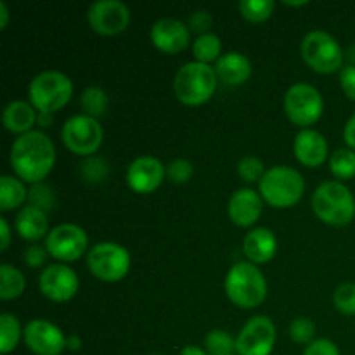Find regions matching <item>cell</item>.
<instances>
[{
    "instance_id": "cell-15",
    "label": "cell",
    "mask_w": 355,
    "mask_h": 355,
    "mask_svg": "<svg viewBox=\"0 0 355 355\" xmlns=\"http://www.w3.org/2000/svg\"><path fill=\"white\" fill-rule=\"evenodd\" d=\"M23 340L35 355H61L66 338L61 329L45 319H33L23 329Z\"/></svg>"
},
{
    "instance_id": "cell-8",
    "label": "cell",
    "mask_w": 355,
    "mask_h": 355,
    "mask_svg": "<svg viewBox=\"0 0 355 355\" xmlns=\"http://www.w3.org/2000/svg\"><path fill=\"white\" fill-rule=\"evenodd\" d=\"M324 111L322 96L315 87L309 83H295L284 96V113L288 120L297 127L305 128L319 121Z\"/></svg>"
},
{
    "instance_id": "cell-6",
    "label": "cell",
    "mask_w": 355,
    "mask_h": 355,
    "mask_svg": "<svg viewBox=\"0 0 355 355\" xmlns=\"http://www.w3.org/2000/svg\"><path fill=\"white\" fill-rule=\"evenodd\" d=\"M30 103L38 113L54 114L71 101L73 82L64 73L49 69L35 76L30 83Z\"/></svg>"
},
{
    "instance_id": "cell-17",
    "label": "cell",
    "mask_w": 355,
    "mask_h": 355,
    "mask_svg": "<svg viewBox=\"0 0 355 355\" xmlns=\"http://www.w3.org/2000/svg\"><path fill=\"white\" fill-rule=\"evenodd\" d=\"M149 37L158 51L165 52V54H179L189 45L191 31L189 26H186L182 21L173 19V17H163L153 24Z\"/></svg>"
},
{
    "instance_id": "cell-19",
    "label": "cell",
    "mask_w": 355,
    "mask_h": 355,
    "mask_svg": "<svg viewBox=\"0 0 355 355\" xmlns=\"http://www.w3.org/2000/svg\"><path fill=\"white\" fill-rule=\"evenodd\" d=\"M293 151L298 162L309 168L322 165L328 156V142L319 132L305 128L295 137Z\"/></svg>"
},
{
    "instance_id": "cell-11",
    "label": "cell",
    "mask_w": 355,
    "mask_h": 355,
    "mask_svg": "<svg viewBox=\"0 0 355 355\" xmlns=\"http://www.w3.org/2000/svg\"><path fill=\"white\" fill-rule=\"evenodd\" d=\"M89 246L87 232L76 224L55 225L45 238V250L59 262H75Z\"/></svg>"
},
{
    "instance_id": "cell-10",
    "label": "cell",
    "mask_w": 355,
    "mask_h": 355,
    "mask_svg": "<svg viewBox=\"0 0 355 355\" xmlns=\"http://www.w3.org/2000/svg\"><path fill=\"white\" fill-rule=\"evenodd\" d=\"M103 127L87 114H76L66 120L61 130L66 149L76 156H92L103 144Z\"/></svg>"
},
{
    "instance_id": "cell-7",
    "label": "cell",
    "mask_w": 355,
    "mask_h": 355,
    "mask_svg": "<svg viewBox=\"0 0 355 355\" xmlns=\"http://www.w3.org/2000/svg\"><path fill=\"white\" fill-rule=\"evenodd\" d=\"M300 54L305 64L321 75H331L342 69L343 59H345V54L336 38L319 30L305 35L300 45Z\"/></svg>"
},
{
    "instance_id": "cell-50",
    "label": "cell",
    "mask_w": 355,
    "mask_h": 355,
    "mask_svg": "<svg viewBox=\"0 0 355 355\" xmlns=\"http://www.w3.org/2000/svg\"><path fill=\"white\" fill-rule=\"evenodd\" d=\"M153 355H159V354H153Z\"/></svg>"
},
{
    "instance_id": "cell-43",
    "label": "cell",
    "mask_w": 355,
    "mask_h": 355,
    "mask_svg": "<svg viewBox=\"0 0 355 355\" xmlns=\"http://www.w3.org/2000/svg\"><path fill=\"white\" fill-rule=\"evenodd\" d=\"M0 229H2V236H0V250L6 252L10 245V227L3 217L0 218Z\"/></svg>"
},
{
    "instance_id": "cell-4",
    "label": "cell",
    "mask_w": 355,
    "mask_h": 355,
    "mask_svg": "<svg viewBox=\"0 0 355 355\" xmlns=\"http://www.w3.org/2000/svg\"><path fill=\"white\" fill-rule=\"evenodd\" d=\"M215 68L203 62H187L177 71L173 78V92L186 106H201L208 103L217 90Z\"/></svg>"
},
{
    "instance_id": "cell-41",
    "label": "cell",
    "mask_w": 355,
    "mask_h": 355,
    "mask_svg": "<svg viewBox=\"0 0 355 355\" xmlns=\"http://www.w3.org/2000/svg\"><path fill=\"white\" fill-rule=\"evenodd\" d=\"M23 259L28 267L37 269V267H42L45 263V259H47V250L40 248V246H30V248L24 252Z\"/></svg>"
},
{
    "instance_id": "cell-31",
    "label": "cell",
    "mask_w": 355,
    "mask_h": 355,
    "mask_svg": "<svg viewBox=\"0 0 355 355\" xmlns=\"http://www.w3.org/2000/svg\"><path fill=\"white\" fill-rule=\"evenodd\" d=\"M205 350L208 355H234L236 340L222 329H214L205 338Z\"/></svg>"
},
{
    "instance_id": "cell-26",
    "label": "cell",
    "mask_w": 355,
    "mask_h": 355,
    "mask_svg": "<svg viewBox=\"0 0 355 355\" xmlns=\"http://www.w3.org/2000/svg\"><path fill=\"white\" fill-rule=\"evenodd\" d=\"M220 52H222V42L220 38H218V35L215 33L200 35V37L194 40L193 54L198 62L210 64V62L218 61V59H220Z\"/></svg>"
},
{
    "instance_id": "cell-45",
    "label": "cell",
    "mask_w": 355,
    "mask_h": 355,
    "mask_svg": "<svg viewBox=\"0 0 355 355\" xmlns=\"http://www.w3.org/2000/svg\"><path fill=\"white\" fill-rule=\"evenodd\" d=\"M179 355H208V352L201 347H194V345H187L180 350Z\"/></svg>"
},
{
    "instance_id": "cell-12",
    "label": "cell",
    "mask_w": 355,
    "mask_h": 355,
    "mask_svg": "<svg viewBox=\"0 0 355 355\" xmlns=\"http://www.w3.org/2000/svg\"><path fill=\"white\" fill-rule=\"evenodd\" d=\"M276 326L267 315H257L245 324L236 338L238 355H270L276 345Z\"/></svg>"
},
{
    "instance_id": "cell-29",
    "label": "cell",
    "mask_w": 355,
    "mask_h": 355,
    "mask_svg": "<svg viewBox=\"0 0 355 355\" xmlns=\"http://www.w3.org/2000/svg\"><path fill=\"white\" fill-rule=\"evenodd\" d=\"M276 2L272 0H241L239 12L250 23H263L274 12Z\"/></svg>"
},
{
    "instance_id": "cell-22",
    "label": "cell",
    "mask_w": 355,
    "mask_h": 355,
    "mask_svg": "<svg viewBox=\"0 0 355 355\" xmlns=\"http://www.w3.org/2000/svg\"><path fill=\"white\" fill-rule=\"evenodd\" d=\"M16 231L26 241H38L42 238H47L49 218L45 211L40 208H35L31 205L24 207L16 217Z\"/></svg>"
},
{
    "instance_id": "cell-30",
    "label": "cell",
    "mask_w": 355,
    "mask_h": 355,
    "mask_svg": "<svg viewBox=\"0 0 355 355\" xmlns=\"http://www.w3.org/2000/svg\"><path fill=\"white\" fill-rule=\"evenodd\" d=\"M329 170L340 180L355 177V153L352 149H338L329 159Z\"/></svg>"
},
{
    "instance_id": "cell-27",
    "label": "cell",
    "mask_w": 355,
    "mask_h": 355,
    "mask_svg": "<svg viewBox=\"0 0 355 355\" xmlns=\"http://www.w3.org/2000/svg\"><path fill=\"white\" fill-rule=\"evenodd\" d=\"M23 336L19 321L12 314L0 315V352L3 355L10 354L19 343V338Z\"/></svg>"
},
{
    "instance_id": "cell-48",
    "label": "cell",
    "mask_w": 355,
    "mask_h": 355,
    "mask_svg": "<svg viewBox=\"0 0 355 355\" xmlns=\"http://www.w3.org/2000/svg\"><path fill=\"white\" fill-rule=\"evenodd\" d=\"M347 59L350 61V66H355V44L350 45L349 51H347Z\"/></svg>"
},
{
    "instance_id": "cell-24",
    "label": "cell",
    "mask_w": 355,
    "mask_h": 355,
    "mask_svg": "<svg viewBox=\"0 0 355 355\" xmlns=\"http://www.w3.org/2000/svg\"><path fill=\"white\" fill-rule=\"evenodd\" d=\"M26 187L19 179L10 175H3L0 179V210L10 211L14 208H19L26 201Z\"/></svg>"
},
{
    "instance_id": "cell-18",
    "label": "cell",
    "mask_w": 355,
    "mask_h": 355,
    "mask_svg": "<svg viewBox=\"0 0 355 355\" xmlns=\"http://www.w3.org/2000/svg\"><path fill=\"white\" fill-rule=\"evenodd\" d=\"M262 210V196L253 189L236 191L229 200V217L238 227H252L259 222Z\"/></svg>"
},
{
    "instance_id": "cell-23",
    "label": "cell",
    "mask_w": 355,
    "mask_h": 355,
    "mask_svg": "<svg viewBox=\"0 0 355 355\" xmlns=\"http://www.w3.org/2000/svg\"><path fill=\"white\" fill-rule=\"evenodd\" d=\"M2 123L6 130L12 132V134H28V132H31V127L37 123L35 107L28 104L26 101H12L3 107Z\"/></svg>"
},
{
    "instance_id": "cell-38",
    "label": "cell",
    "mask_w": 355,
    "mask_h": 355,
    "mask_svg": "<svg viewBox=\"0 0 355 355\" xmlns=\"http://www.w3.org/2000/svg\"><path fill=\"white\" fill-rule=\"evenodd\" d=\"M304 355H340L338 347L328 338L314 340L311 345H307Z\"/></svg>"
},
{
    "instance_id": "cell-28",
    "label": "cell",
    "mask_w": 355,
    "mask_h": 355,
    "mask_svg": "<svg viewBox=\"0 0 355 355\" xmlns=\"http://www.w3.org/2000/svg\"><path fill=\"white\" fill-rule=\"evenodd\" d=\"M80 106L83 107L87 116H103L106 113L107 106H110V99H107V94L104 92L101 87H87L82 92V97H80Z\"/></svg>"
},
{
    "instance_id": "cell-40",
    "label": "cell",
    "mask_w": 355,
    "mask_h": 355,
    "mask_svg": "<svg viewBox=\"0 0 355 355\" xmlns=\"http://www.w3.org/2000/svg\"><path fill=\"white\" fill-rule=\"evenodd\" d=\"M340 85L349 99L355 101V66H345L340 71Z\"/></svg>"
},
{
    "instance_id": "cell-39",
    "label": "cell",
    "mask_w": 355,
    "mask_h": 355,
    "mask_svg": "<svg viewBox=\"0 0 355 355\" xmlns=\"http://www.w3.org/2000/svg\"><path fill=\"white\" fill-rule=\"evenodd\" d=\"M211 24H214V19H211L210 12H207V10H198V12H194L189 17V28L193 31H196V33L207 35Z\"/></svg>"
},
{
    "instance_id": "cell-2",
    "label": "cell",
    "mask_w": 355,
    "mask_h": 355,
    "mask_svg": "<svg viewBox=\"0 0 355 355\" xmlns=\"http://www.w3.org/2000/svg\"><path fill=\"white\" fill-rule=\"evenodd\" d=\"M227 298L239 309H257L267 298V281L255 263L238 262L225 277Z\"/></svg>"
},
{
    "instance_id": "cell-14",
    "label": "cell",
    "mask_w": 355,
    "mask_h": 355,
    "mask_svg": "<svg viewBox=\"0 0 355 355\" xmlns=\"http://www.w3.org/2000/svg\"><path fill=\"white\" fill-rule=\"evenodd\" d=\"M78 286L80 283L75 270L64 263H52L45 267L38 277V288L42 295L58 304L71 300L78 291Z\"/></svg>"
},
{
    "instance_id": "cell-25",
    "label": "cell",
    "mask_w": 355,
    "mask_h": 355,
    "mask_svg": "<svg viewBox=\"0 0 355 355\" xmlns=\"http://www.w3.org/2000/svg\"><path fill=\"white\" fill-rule=\"evenodd\" d=\"M24 286H26V279H24L21 270L9 266V263L0 266V298L2 300L7 302L19 298L23 295Z\"/></svg>"
},
{
    "instance_id": "cell-1",
    "label": "cell",
    "mask_w": 355,
    "mask_h": 355,
    "mask_svg": "<svg viewBox=\"0 0 355 355\" xmlns=\"http://www.w3.org/2000/svg\"><path fill=\"white\" fill-rule=\"evenodd\" d=\"M10 168L21 180L40 184L55 165V148L52 139L40 130L19 135L10 146Z\"/></svg>"
},
{
    "instance_id": "cell-47",
    "label": "cell",
    "mask_w": 355,
    "mask_h": 355,
    "mask_svg": "<svg viewBox=\"0 0 355 355\" xmlns=\"http://www.w3.org/2000/svg\"><path fill=\"white\" fill-rule=\"evenodd\" d=\"M37 123L40 125V127H51L52 123V114L49 113H40L37 116Z\"/></svg>"
},
{
    "instance_id": "cell-44",
    "label": "cell",
    "mask_w": 355,
    "mask_h": 355,
    "mask_svg": "<svg viewBox=\"0 0 355 355\" xmlns=\"http://www.w3.org/2000/svg\"><path fill=\"white\" fill-rule=\"evenodd\" d=\"M7 24H9V10L6 2H0V30H6Z\"/></svg>"
},
{
    "instance_id": "cell-20",
    "label": "cell",
    "mask_w": 355,
    "mask_h": 355,
    "mask_svg": "<svg viewBox=\"0 0 355 355\" xmlns=\"http://www.w3.org/2000/svg\"><path fill=\"white\" fill-rule=\"evenodd\" d=\"M245 255L252 263H267L274 259L277 252V239L272 231L259 227L250 231L243 243Z\"/></svg>"
},
{
    "instance_id": "cell-32",
    "label": "cell",
    "mask_w": 355,
    "mask_h": 355,
    "mask_svg": "<svg viewBox=\"0 0 355 355\" xmlns=\"http://www.w3.org/2000/svg\"><path fill=\"white\" fill-rule=\"evenodd\" d=\"M333 304L336 311L345 315H355V284L345 283L336 288L333 295Z\"/></svg>"
},
{
    "instance_id": "cell-49",
    "label": "cell",
    "mask_w": 355,
    "mask_h": 355,
    "mask_svg": "<svg viewBox=\"0 0 355 355\" xmlns=\"http://www.w3.org/2000/svg\"><path fill=\"white\" fill-rule=\"evenodd\" d=\"M284 6H288V7H304V6H307V2H283Z\"/></svg>"
},
{
    "instance_id": "cell-9",
    "label": "cell",
    "mask_w": 355,
    "mask_h": 355,
    "mask_svg": "<svg viewBox=\"0 0 355 355\" xmlns=\"http://www.w3.org/2000/svg\"><path fill=\"white\" fill-rule=\"evenodd\" d=\"M87 266L97 279L104 283H116L128 274L130 255L116 243H99L92 246L87 255Z\"/></svg>"
},
{
    "instance_id": "cell-46",
    "label": "cell",
    "mask_w": 355,
    "mask_h": 355,
    "mask_svg": "<svg viewBox=\"0 0 355 355\" xmlns=\"http://www.w3.org/2000/svg\"><path fill=\"white\" fill-rule=\"evenodd\" d=\"M66 347H68L69 350H78L80 347H82V340H80V336L71 335L69 338H66Z\"/></svg>"
},
{
    "instance_id": "cell-42",
    "label": "cell",
    "mask_w": 355,
    "mask_h": 355,
    "mask_svg": "<svg viewBox=\"0 0 355 355\" xmlns=\"http://www.w3.org/2000/svg\"><path fill=\"white\" fill-rule=\"evenodd\" d=\"M343 139H345L347 146H349L352 151H355V114L347 121L345 130H343Z\"/></svg>"
},
{
    "instance_id": "cell-35",
    "label": "cell",
    "mask_w": 355,
    "mask_h": 355,
    "mask_svg": "<svg viewBox=\"0 0 355 355\" xmlns=\"http://www.w3.org/2000/svg\"><path fill=\"white\" fill-rule=\"evenodd\" d=\"M31 201V207L35 208H40L42 211H47L54 208L55 203V198L54 193L49 186H45L44 182L40 184H33V187L30 189V194H28Z\"/></svg>"
},
{
    "instance_id": "cell-5",
    "label": "cell",
    "mask_w": 355,
    "mask_h": 355,
    "mask_svg": "<svg viewBox=\"0 0 355 355\" xmlns=\"http://www.w3.org/2000/svg\"><path fill=\"white\" fill-rule=\"evenodd\" d=\"M262 200L274 208H290L302 200L305 180L290 166H272L259 182Z\"/></svg>"
},
{
    "instance_id": "cell-16",
    "label": "cell",
    "mask_w": 355,
    "mask_h": 355,
    "mask_svg": "<svg viewBox=\"0 0 355 355\" xmlns=\"http://www.w3.org/2000/svg\"><path fill=\"white\" fill-rule=\"evenodd\" d=\"M165 166L158 158L141 156L134 159L127 170V184L134 193L149 194L158 189L165 180Z\"/></svg>"
},
{
    "instance_id": "cell-33",
    "label": "cell",
    "mask_w": 355,
    "mask_h": 355,
    "mask_svg": "<svg viewBox=\"0 0 355 355\" xmlns=\"http://www.w3.org/2000/svg\"><path fill=\"white\" fill-rule=\"evenodd\" d=\"M266 172L263 162L255 156H246L238 163V173L245 182H260Z\"/></svg>"
},
{
    "instance_id": "cell-3",
    "label": "cell",
    "mask_w": 355,
    "mask_h": 355,
    "mask_svg": "<svg viewBox=\"0 0 355 355\" xmlns=\"http://www.w3.org/2000/svg\"><path fill=\"white\" fill-rule=\"evenodd\" d=\"M312 210L319 220L333 227L349 225L355 217V198L342 182H322L312 196Z\"/></svg>"
},
{
    "instance_id": "cell-34",
    "label": "cell",
    "mask_w": 355,
    "mask_h": 355,
    "mask_svg": "<svg viewBox=\"0 0 355 355\" xmlns=\"http://www.w3.org/2000/svg\"><path fill=\"white\" fill-rule=\"evenodd\" d=\"M315 324L307 318H297L290 324V336L293 342L302 345H311L314 342Z\"/></svg>"
},
{
    "instance_id": "cell-21",
    "label": "cell",
    "mask_w": 355,
    "mask_h": 355,
    "mask_svg": "<svg viewBox=\"0 0 355 355\" xmlns=\"http://www.w3.org/2000/svg\"><path fill=\"white\" fill-rule=\"evenodd\" d=\"M215 73L227 85H243L252 76V62L239 52H227L215 62Z\"/></svg>"
},
{
    "instance_id": "cell-36",
    "label": "cell",
    "mask_w": 355,
    "mask_h": 355,
    "mask_svg": "<svg viewBox=\"0 0 355 355\" xmlns=\"http://www.w3.org/2000/svg\"><path fill=\"white\" fill-rule=\"evenodd\" d=\"M194 173V166L189 159H173L168 166H166V175L173 184H186L189 182L191 177Z\"/></svg>"
},
{
    "instance_id": "cell-37",
    "label": "cell",
    "mask_w": 355,
    "mask_h": 355,
    "mask_svg": "<svg viewBox=\"0 0 355 355\" xmlns=\"http://www.w3.org/2000/svg\"><path fill=\"white\" fill-rule=\"evenodd\" d=\"M82 175L89 182H103L107 177V163L103 158H89L82 163Z\"/></svg>"
},
{
    "instance_id": "cell-13",
    "label": "cell",
    "mask_w": 355,
    "mask_h": 355,
    "mask_svg": "<svg viewBox=\"0 0 355 355\" xmlns=\"http://www.w3.org/2000/svg\"><path fill=\"white\" fill-rule=\"evenodd\" d=\"M90 28L103 37H113L125 31L130 23V10L120 0H99L87 12Z\"/></svg>"
}]
</instances>
